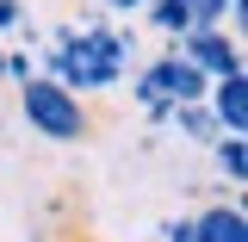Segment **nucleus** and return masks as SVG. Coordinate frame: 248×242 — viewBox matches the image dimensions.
I'll return each instance as SVG.
<instances>
[{
  "label": "nucleus",
  "instance_id": "nucleus-1",
  "mask_svg": "<svg viewBox=\"0 0 248 242\" xmlns=\"http://www.w3.org/2000/svg\"><path fill=\"white\" fill-rule=\"evenodd\" d=\"M130 68H137V31L130 25H106V19H93V25H62L56 50L37 56V75L56 81V87H68L75 99L118 87Z\"/></svg>",
  "mask_w": 248,
  "mask_h": 242
},
{
  "label": "nucleus",
  "instance_id": "nucleus-2",
  "mask_svg": "<svg viewBox=\"0 0 248 242\" xmlns=\"http://www.w3.org/2000/svg\"><path fill=\"white\" fill-rule=\"evenodd\" d=\"M205 87H211V81H205L174 44L155 50L143 68H130V106L149 112V124H168L180 106H205Z\"/></svg>",
  "mask_w": 248,
  "mask_h": 242
},
{
  "label": "nucleus",
  "instance_id": "nucleus-3",
  "mask_svg": "<svg viewBox=\"0 0 248 242\" xmlns=\"http://www.w3.org/2000/svg\"><path fill=\"white\" fill-rule=\"evenodd\" d=\"M19 112H25V124L37 130V137H50V143H81V137L93 130L87 106H81L68 87L44 81V75H31L25 87H19Z\"/></svg>",
  "mask_w": 248,
  "mask_h": 242
},
{
  "label": "nucleus",
  "instance_id": "nucleus-4",
  "mask_svg": "<svg viewBox=\"0 0 248 242\" xmlns=\"http://www.w3.org/2000/svg\"><path fill=\"white\" fill-rule=\"evenodd\" d=\"M205 81H223V75H248L242 68V37H230L223 25H211V31H186L180 44H174Z\"/></svg>",
  "mask_w": 248,
  "mask_h": 242
},
{
  "label": "nucleus",
  "instance_id": "nucleus-5",
  "mask_svg": "<svg viewBox=\"0 0 248 242\" xmlns=\"http://www.w3.org/2000/svg\"><path fill=\"white\" fill-rule=\"evenodd\" d=\"M205 112H211L217 137H248V75H223L205 87Z\"/></svg>",
  "mask_w": 248,
  "mask_h": 242
},
{
  "label": "nucleus",
  "instance_id": "nucleus-6",
  "mask_svg": "<svg viewBox=\"0 0 248 242\" xmlns=\"http://www.w3.org/2000/svg\"><path fill=\"white\" fill-rule=\"evenodd\" d=\"M192 236L199 242H248L242 199H217V205H205V211H192Z\"/></svg>",
  "mask_w": 248,
  "mask_h": 242
},
{
  "label": "nucleus",
  "instance_id": "nucleus-7",
  "mask_svg": "<svg viewBox=\"0 0 248 242\" xmlns=\"http://www.w3.org/2000/svg\"><path fill=\"white\" fill-rule=\"evenodd\" d=\"M211 161L223 174V186H230V199H242V186H248V137H217Z\"/></svg>",
  "mask_w": 248,
  "mask_h": 242
},
{
  "label": "nucleus",
  "instance_id": "nucleus-8",
  "mask_svg": "<svg viewBox=\"0 0 248 242\" xmlns=\"http://www.w3.org/2000/svg\"><path fill=\"white\" fill-rule=\"evenodd\" d=\"M143 19H149V31H161V37H174V44H180L186 31H192V6H174V0H149V6H143Z\"/></svg>",
  "mask_w": 248,
  "mask_h": 242
},
{
  "label": "nucleus",
  "instance_id": "nucleus-9",
  "mask_svg": "<svg viewBox=\"0 0 248 242\" xmlns=\"http://www.w3.org/2000/svg\"><path fill=\"white\" fill-rule=\"evenodd\" d=\"M168 124H180L186 137H199L205 149H211V143H217V124H211V112H205V106H180V112H174V118H168Z\"/></svg>",
  "mask_w": 248,
  "mask_h": 242
},
{
  "label": "nucleus",
  "instance_id": "nucleus-10",
  "mask_svg": "<svg viewBox=\"0 0 248 242\" xmlns=\"http://www.w3.org/2000/svg\"><path fill=\"white\" fill-rule=\"evenodd\" d=\"M6 31H31L25 0H0V37H6Z\"/></svg>",
  "mask_w": 248,
  "mask_h": 242
},
{
  "label": "nucleus",
  "instance_id": "nucleus-11",
  "mask_svg": "<svg viewBox=\"0 0 248 242\" xmlns=\"http://www.w3.org/2000/svg\"><path fill=\"white\" fill-rule=\"evenodd\" d=\"M161 242H199L192 236V217H168V224H161Z\"/></svg>",
  "mask_w": 248,
  "mask_h": 242
},
{
  "label": "nucleus",
  "instance_id": "nucleus-12",
  "mask_svg": "<svg viewBox=\"0 0 248 242\" xmlns=\"http://www.w3.org/2000/svg\"><path fill=\"white\" fill-rule=\"evenodd\" d=\"M149 0H99V13H112V19H130V13H143Z\"/></svg>",
  "mask_w": 248,
  "mask_h": 242
}]
</instances>
